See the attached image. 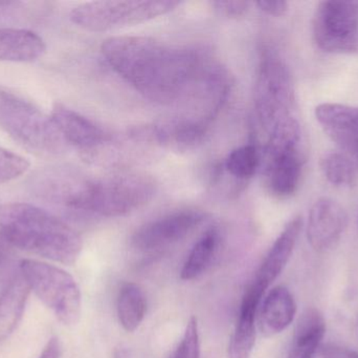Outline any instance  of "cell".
<instances>
[{"label": "cell", "mask_w": 358, "mask_h": 358, "mask_svg": "<svg viewBox=\"0 0 358 358\" xmlns=\"http://www.w3.org/2000/svg\"><path fill=\"white\" fill-rule=\"evenodd\" d=\"M323 358H358V353L338 345L328 344L322 349Z\"/></svg>", "instance_id": "obj_29"}, {"label": "cell", "mask_w": 358, "mask_h": 358, "mask_svg": "<svg viewBox=\"0 0 358 358\" xmlns=\"http://www.w3.org/2000/svg\"><path fill=\"white\" fill-rule=\"evenodd\" d=\"M255 106L268 139L302 137L292 74L281 55L273 48H264L261 55Z\"/></svg>", "instance_id": "obj_4"}, {"label": "cell", "mask_w": 358, "mask_h": 358, "mask_svg": "<svg viewBox=\"0 0 358 358\" xmlns=\"http://www.w3.org/2000/svg\"><path fill=\"white\" fill-rule=\"evenodd\" d=\"M265 291L250 284L242 298L239 317L229 346V358H250L256 343V317Z\"/></svg>", "instance_id": "obj_16"}, {"label": "cell", "mask_w": 358, "mask_h": 358, "mask_svg": "<svg viewBox=\"0 0 358 358\" xmlns=\"http://www.w3.org/2000/svg\"><path fill=\"white\" fill-rule=\"evenodd\" d=\"M117 310L123 329L136 331L147 312V298L142 288L134 283L123 285L117 296Z\"/></svg>", "instance_id": "obj_22"}, {"label": "cell", "mask_w": 358, "mask_h": 358, "mask_svg": "<svg viewBox=\"0 0 358 358\" xmlns=\"http://www.w3.org/2000/svg\"><path fill=\"white\" fill-rule=\"evenodd\" d=\"M171 358H200L199 330L195 317L187 322L182 338Z\"/></svg>", "instance_id": "obj_26"}, {"label": "cell", "mask_w": 358, "mask_h": 358, "mask_svg": "<svg viewBox=\"0 0 358 358\" xmlns=\"http://www.w3.org/2000/svg\"><path fill=\"white\" fill-rule=\"evenodd\" d=\"M21 275L29 290L66 326H73L81 317V291L66 271L48 263L23 260Z\"/></svg>", "instance_id": "obj_6"}, {"label": "cell", "mask_w": 358, "mask_h": 358, "mask_svg": "<svg viewBox=\"0 0 358 358\" xmlns=\"http://www.w3.org/2000/svg\"><path fill=\"white\" fill-rule=\"evenodd\" d=\"M60 342H59L58 338H52L48 340V344L44 347L43 351H42L39 358H60Z\"/></svg>", "instance_id": "obj_30"}, {"label": "cell", "mask_w": 358, "mask_h": 358, "mask_svg": "<svg viewBox=\"0 0 358 358\" xmlns=\"http://www.w3.org/2000/svg\"><path fill=\"white\" fill-rule=\"evenodd\" d=\"M257 6L260 8L265 14L271 15V16L280 17L283 16L288 10V4L282 0H261L256 2Z\"/></svg>", "instance_id": "obj_28"}, {"label": "cell", "mask_w": 358, "mask_h": 358, "mask_svg": "<svg viewBox=\"0 0 358 358\" xmlns=\"http://www.w3.org/2000/svg\"><path fill=\"white\" fill-rule=\"evenodd\" d=\"M50 118L66 145L87 151L108 141V134L103 128L81 113L63 105H56Z\"/></svg>", "instance_id": "obj_14"}, {"label": "cell", "mask_w": 358, "mask_h": 358, "mask_svg": "<svg viewBox=\"0 0 358 358\" xmlns=\"http://www.w3.org/2000/svg\"><path fill=\"white\" fill-rule=\"evenodd\" d=\"M0 235L10 245L64 265L75 264L83 247L75 229L27 203L0 205Z\"/></svg>", "instance_id": "obj_3"}, {"label": "cell", "mask_w": 358, "mask_h": 358, "mask_svg": "<svg viewBox=\"0 0 358 358\" xmlns=\"http://www.w3.org/2000/svg\"><path fill=\"white\" fill-rule=\"evenodd\" d=\"M101 50L123 79L159 104H171L193 90L212 64L195 48L170 46L145 36L110 37Z\"/></svg>", "instance_id": "obj_1"}, {"label": "cell", "mask_w": 358, "mask_h": 358, "mask_svg": "<svg viewBox=\"0 0 358 358\" xmlns=\"http://www.w3.org/2000/svg\"><path fill=\"white\" fill-rule=\"evenodd\" d=\"M296 304L289 290L283 286L273 288L265 298L261 309V332L265 336L281 333L294 322Z\"/></svg>", "instance_id": "obj_17"}, {"label": "cell", "mask_w": 358, "mask_h": 358, "mask_svg": "<svg viewBox=\"0 0 358 358\" xmlns=\"http://www.w3.org/2000/svg\"><path fill=\"white\" fill-rule=\"evenodd\" d=\"M178 4V1L172 0L85 2L76 6L69 18L86 31L106 32L157 18L171 12Z\"/></svg>", "instance_id": "obj_7"}, {"label": "cell", "mask_w": 358, "mask_h": 358, "mask_svg": "<svg viewBox=\"0 0 358 358\" xmlns=\"http://www.w3.org/2000/svg\"><path fill=\"white\" fill-rule=\"evenodd\" d=\"M221 244V233L217 227L206 230L192 248L180 270L182 281H192L203 275L214 263Z\"/></svg>", "instance_id": "obj_21"}, {"label": "cell", "mask_w": 358, "mask_h": 358, "mask_svg": "<svg viewBox=\"0 0 358 358\" xmlns=\"http://www.w3.org/2000/svg\"><path fill=\"white\" fill-rule=\"evenodd\" d=\"M325 333L324 315L317 309H307L299 319L292 348L286 358H313Z\"/></svg>", "instance_id": "obj_20"}, {"label": "cell", "mask_w": 358, "mask_h": 358, "mask_svg": "<svg viewBox=\"0 0 358 358\" xmlns=\"http://www.w3.org/2000/svg\"><path fill=\"white\" fill-rule=\"evenodd\" d=\"M208 122L193 117H179L140 130L143 137L164 146L187 151L201 144L208 130Z\"/></svg>", "instance_id": "obj_13"}, {"label": "cell", "mask_w": 358, "mask_h": 358, "mask_svg": "<svg viewBox=\"0 0 358 358\" xmlns=\"http://www.w3.org/2000/svg\"><path fill=\"white\" fill-rule=\"evenodd\" d=\"M302 143L273 144L265 149L264 180L267 191L278 199H287L298 191L304 156Z\"/></svg>", "instance_id": "obj_10"}, {"label": "cell", "mask_w": 358, "mask_h": 358, "mask_svg": "<svg viewBox=\"0 0 358 358\" xmlns=\"http://www.w3.org/2000/svg\"><path fill=\"white\" fill-rule=\"evenodd\" d=\"M29 168V162L22 156L0 147V184L22 176Z\"/></svg>", "instance_id": "obj_25"}, {"label": "cell", "mask_w": 358, "mask_h": 358, "mask_svg": "<svg viewBox=\"0 0 358 358\" xmlns=\"http://www.w3.org/2000/svg\"><path fill=\"white\" fill-rule=\"evenodd\" d=\"M313 35L320 50L358 55V1H322L315 8Z\"/></svg>", "instance_id": "obj_8"}, {"label": "cell", "mask_w": 358, "mask_h": 358, "mask_svg": "<svg viewBox=\"0 0 358 358\" xmlns=\"http://www.w3.org/2000/svg\"><path fill=\"white\" fill-rule=\"evenodd\" d=\"M31 193L44 202L105 218L126 216L148 203L157 191L150 177L127 174L77 180L57 170L37 172Z\"/></svg>", "instance_id": "obj_2"}, {"label": "cell", "mask_w": 358, "mask_h": 358, "mask_svg": "<svg viewBox=\"0 0 358 358\" xmlns=\"http://www.w3.org/2000/svg\"><path fill=\"white\" fill-rule=\"evenodd\" d=\"M302 225L301 216H296L286 224L257 271L254 281L252 282V285L266 291L269 286L281 275L296 247Z\"/></svg>", "instance_id": "obj_15"}, {"label": "cell", "mask_w": 358, "mask_h": 358, "mask_svg": "<svg viewBox=\"0 0 358 358\" xmlns=\"http://www.w3.org/2000/svg\"><path fill=\"white\" fill-rule=\"evenodd\" d=\"M29 286L22 275L10 280L0 294V344L3 343L20 323L29 296Z\"/></svg>", "instance_id": "obj_19"}, {"label": "cell", "mask_w": 358, "mask_h": 358, "mask_svg": "<svg viewBox=\"0 0 358 358\" xmlns=\"http://www.w3.org/2000/svg\"><path fill=\"white\" fill-rule=\"evenodd\" d=\"M115 358H130L129 352L125 348L117 349L115 353Z\"/></svg>", "instance_id": "obj_32"}, {"label": "cell", "mask_w": 358, "mask_h": 358, "mask_svg": "<svg viewBox=\"0 0 358 358\" xmlns=\"http://www.w3.org/2000/svg\"><path fill=\"white\" fill-rule=\"evenodd\" d=\"M43 39L34 32L0 27V61L33 62L43 56Z\"/></svg>", "instance_id": "obj_18"}, {"label": "cell", "mask_w": 358, "mask_h": 358, "mask_svg": "<svg viewBox=\"0 0 358 358\" xmlns=\"http://www.w3.org/2000/svg\"><path fill=\"white\" fill-rule=\"evenodd\" d=\"M315 118L342 153L358 162V107L340 103H323Z\"/></svg>", "instance_id": "obj_12"}, {"label": "cell", "mask_w": 358, "mask_h": 358, "mask_svg": "<svg viewBox=\"0 0 358 358\" xmlns=\"http://www.w3.org/2000/svg\"><path fill=\"white\" fill-rule=\"evenodd\" d=\"M261 155L256 145L248 144L234 149L225 160V170L234 178L248 180L260 167Z\"/></svg>", "instance_id": "obj_24"}, {"label": "cell", "mask_w": 358, "mask_h": 358, "mask_svg": "<svg viewBox=\"0 0 358 358\" xmlns=\"http://www.w3.org/2000/svg\"><path fill=\"white\" fill-rule=\"evenodd\" d=\"M6 252H8V243L6 240L0 235V261L6 256Z\"/></svg>", "instance_id": "obj_31"}, {"label": "cell", "mask_w": 358, "mask_h": 358, "mask_svg": "<svg viewBox=\"0 0 358 358\" xmlns=\"http://www.w3.org/2000/svg\"><path fill=\"white\" fill-rule=\"evenodd\" d=\"M320 167L328 182L334 186H351L357 180V162L344 153L330 151L325 153L321 158Z\"/></svg>", "instance_id": "obj_23"}, {"label": "cell", "mask_w": 358, "mask_h": 358, "mask_svg": "<svg viewBox=\"0 0 358 358\" xmlns=\"http://www.w3.org/2000/svg\"><path fill=\"white\" fill-rule=\"evenodd\" d=\"M200 210L185 209L166 214L143 225L134 233L131 245L140 252H155L189 237L206 221Z\"/></svg>", "instance_id": "obj_9"}, {"label": "cell", "mask_w": 358, "mask_h": 358, "mask_svg": "<svg viewBox=\"0 0 358 358\" xmlns=\"http://www.w3.org/2000/svg\"><path fill=\"white\" fill-rule=\"evenodd\" d=\"M248 1H215L213 6L216 8L217 12L220 13L223 16L229 18H239L244 16L250 8Z\"/></svg>", "instance_id": "obj_27"}, {"label": "cell", "mask_w": 358, "mask_h": 358, "mask_svg": "<svg viewBox=\"0 0 358 358\" xmlns=\"http://www.w3.org/2000/svg\"><path fill=\"white\" fill-rule=\"evenodd\" d=\"M348 224L346 210L330 198L317 200L309 212L307 239L313 249L326 252L336 245Z\"/></svg>", "instance_id": "obj_11"}, {"label": "cell", "mask_w": 358, "mask_h": 358, "mask_svg": "<svg viewBox=\"0 0 358 358\" xmlns=\"http://www.w3.org/2000/svg\"><path fill=\"white\" fill-rule=\"evenodd\" d=\"M0 128L21 146L38 156L59 155L67 146L52 118L3 88H0Z\"/></svg>", "instance_id": "obj_5"}]
</instances>
